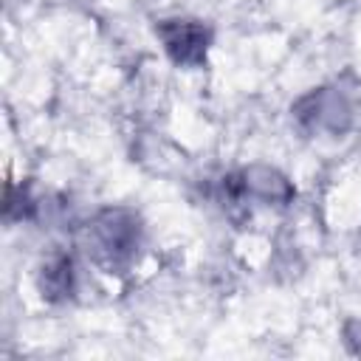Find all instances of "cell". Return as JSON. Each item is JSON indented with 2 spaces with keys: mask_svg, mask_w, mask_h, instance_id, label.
Listing matches in <instances>:
<instances>
[{
  "mask_svg": "<svg viewBox=\"0 0 361 361\" xmlns=\"http://www.w3.org/2000/svg\"><path fill=\"white\" fill-rule=\"evenodd\" d=\"M155 37L164 54L178 68H200L212 48V28L197 17H166L158 20Z\"/></svg>",
  "mask_w": 361,
  "mask_h": 361,
  "instance_id": "obj_2",
  "label": "cell"
},
{
  "mask_svg": "<svg viewBox=\"0 0 361 361\" xmlns=\"http://www.w3.org/2000/svg\"><path fill=\"white\" fill-rule=\"evenodd\" d=\"M144 228L133 209H104L87 226V251L107 274H124L141 251Z\"/></svg>",
  "mask_w": 361,
  "mask_h": 361,
  "instance_id": "obj_1",
  "label": "cell"
},
{
  "mask_svg": "<svg viewBox=\"0 0 361 361\" xmlns=\"http://www.w3.org/2000/svg\"><path fill=\"white\" fill-rule=\"evenodd\" d=\"M39 290L45 299H68L73 293V262L71 257H54L39 271Z\"/></svg>",
  "mask_w": 361,
  "mask_h": 361,
  "instance_id": "obj_3",
  "label": "cell"
}]
</instances>
